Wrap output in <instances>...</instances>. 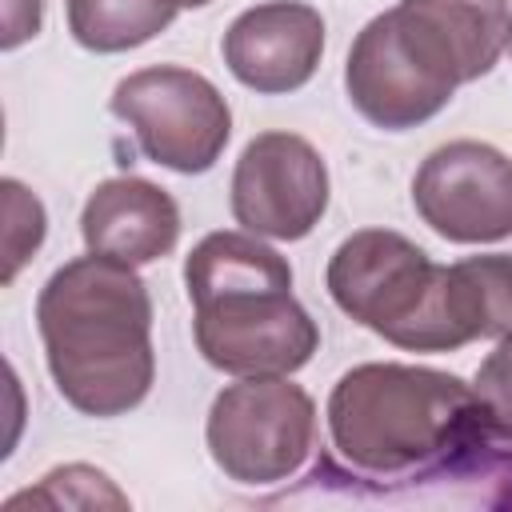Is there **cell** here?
<instances>
[{
    "mask_svg": "<svg viewBox=\"0 0 512 512\" xmlns=\"http://www.w3.org/2000/svg\"><path fill=\"white\" fill-rule=\"evenodd\" d=\"M212 464L248 488L296 476L316 440V404L288 376H240L220 388L204 424Z\"/></svg>",
    "mask_w": 512,
    "mask_h": 512,
    "instance_id": "cell-6",
    "label": "cell"
},
{
    "mask_svg": "<svg viewBox=\"0 0 512 512\" xmlns=\"http://www.w3.org/2000/svg\"><path fill=\"white\" fill-rule=\"evenodd\" d=\"M36 328L56 392L84 416H124L152 392V296L132 264L76 256L36 296Z\"/></svg>",
    "mask_w": 512,
    "mask_h": 512,
    "instance_id": "cell-1",
    "label": "cell"
},
{
    "mask_svg": "<svg viewBox=\"0 0 512 512\" xmlns=\"http://www.w3.org/2000/svg\"><path fill=\"white\" fill-rule=\"evenodd\" d=\"M448 280H452L456 316L468 344L512 336V256L508 252L464 256L448 264Z\"/></svg>",
    "mask_w": 512,
    "mask_h": 512,
    "instance_id": "cell-13",
    "label": "cell"
},
{
    "mask_svg": "<svg viewBox=\"0 0 512 512\" xmlns=\"http://www.w3.org/2000/svg\"><path fill=\"white\" fill-rule=\"evenodd\" d=\"M108 108L132 128L152 164L180 176L208 172L232 136V108L220 88L180 64H152L124 76Z\"/></svg>",
    "mask_w": 512,
    "mask_h": 512,
    "instance_id": "cell-7",
    "label": "cell"
},
{
    "mask_svg": "<svg viewBox=\"0 0 512 512\" xmlns=\"http://www.w3.org/2000/svg\"><path fill=\"white\" fill-rule=\"evenodd\" d=\"M64 12L80 48L112 56L160 36L176 20L180 0H68Z\"/></svg>",
    "mask_w": 512,
    "mask_h": 512,
    "instance_id": "cell-12",
    "label": "cell"
},
{
    "mask_svg": "<svg viewBox=\"0 0 512 512\" xmlns=\"http://www.w3.org/2000/svg\"><path fill=\"white\" fill-rule=\"evenodd\" d=\"M204 4H212V0H180V8H204Z\"/></svg>",
    "mask_w": 512,
    "mask_h": 512,
    "instance_id": "cell-18",
    "label": "cell"
},
{
    "mask_svg": "<svg viewBox=\"0 0 512 512\" xmlns=\"http://www.w3.org/2000/svg\"><path fill=\"white\" fill-rule=\"evenodd\" d=\"M184 288L196 348L228 376H292L320 348L292 264L252 232H208L184 260Z\"/></svg>",
    "mask_w": 512,
    "mask_h": 512,
    "instance_id": "cell-3",
    "label": "cell"
},
{
    "mask_svg": "<svg viewBox=\"0 0 512 512\" xmlns=\"http://www.w3.org/2000/svg\"><path fill=\"white\" fill-rule=\"evenodd\" d=\"M44 20V0H4V52L20 48L24 40H32L40 32Z\"/></svg>",
    "mask_w": 512,
    "mask_h": 512,
    "instance_id": "cell-17",
    "label": "cell"
},
{
    "mask_svg": "<svg viewBox=\"0 0 512 512\" xmlns=\"http://www.w3.org/2000/svg\"><path fill=\"white\" fill-rule=\"evenodd\" d=\"M460 84H472L468 60L436 12L420 0L372 16L344 60V88L352 108L384 128L404 132L448 108Z\"/></svg>",
    "mask_w": 512,
    "mask_h": 512,
    "instance_id": "cell-5",
    "label": "cell"
},
{
    "mask_svg": "<svg viewBox=\"0 0 512 512\" xmlns=\"http://www.w3.org/2000/svg\"><path fill=\"white\" fill-rule=\"evenodd\" d=\"M228 72L260 92L284 96L304 88L324 56V16L304 0H264L244 8L220 40Z\"/></svg>",
    "mask_w": 512,
    "mask_h": 512,
    "instance_id": "cell-10",
    "label": "cell"
},
{
    "mask_svg": "<svg viewBox=\"0 0 512 512\" xmlns=\"http://www.w3.org/2000/svg\"><path fill=\"white\" fill-rule=\"evenodd\" d=\"M508 56H512V36H508Z\"/></svg>",
    "mask_w": 512,
    "mask_h": 512,
    "instance_id": "cell-20",
    "label": "cell"
},
{
    "mask_svg": "<svg viewBox=\"0 0 512 512\" xmlns=\"http://www.w3.org/2000/svg\"><path fill=\"white\" fill-rule=\"evenodd\" d=\"M232 216L268 240H304L328 212V164L296 132H260L232 168Z\"/></svg>",
    "mask_w": 512,
    "mask_h": 512,
    "instance_id": "cell-8",
    "label": "cell"
},
{
    "mask_svg": "<svg viewBox=\"0 0 512 512\" xmlns=\"http://www.w3.org/2000/svg\"><path fill=\"white\" fill-rule=\"evenodd\" d=\"M4 196H8V232H4V256H8V264H4V284H12L16 272H20V264L40 248L48 220H44V204L20 180H4Z\"/></svg>",
    "mask_w": 512,
    "mask_h": 512,
    "instance_id": "cell-16",
    "label": "cell"
},
{
    "mask_svg": "<svg viewBox=\"0 0 512 512\" xmlns=\"http://www.w3.org/2000/svg\"><path fill=\"white\" fill-rule=\"evenodd\" d=\"M328 432L336 452L368 476H460L492 448L472 384L396 360L356 364L332 384Z\"/></svg>",
    "mask_w": 512,
    "mask_h": 512,
    "instance_id": "cell-2",
    "label": "cell"
},
{
    "mask_svg": "<svg viewBox=\"0 0 512 512\" xmlns=\"http://www.w3.org/2000/svg\"><path fill=\"white\" fill-rule=\"evenodd\" d=\"M324 284L348 320L404 352H456L468 344L448 264H436L416 240L392 228L344 236L328 260Z\"/></svg>",
    "mask_w": 512,
    "mask_h": 512,
    "instance_id": "cell-4",
    "label": "cell"
},
{
    "mask_svg": "<svg viewBox=\"0 0 512 512\" xmlns=\"http://www.w3.org/2000/svg\"><path fill=\"white\" fill-rule=\"evenodd\" d=\"M472 392L480 400V416L492 440L512 444V336H504L476 368Z\"/></svg>",
    "mask_w": 512,
    "mask_h": 512,
    "instance_id": "cell-15",
    "label": "cell"
},
{
    "mask_svg": "<svg viewBox=\"0 0 512 512\" xmlns=\"http://www.w3.org/2000/svg\"><path fill=\"white\" fill-rule=\"evenodd\" d=\"M504 476H508V480H512V460H508V472H504Z\"/></svg>",
    "mask_w": 512,
    "mask_h": 512,
    "instance_id": "cell-19",
    "label": "cell"
},
{
    "mask_svg": "<svg viewBox=\"0 0 512 512\" xmlns=\"http://www.w3.org/2000/svg\"><path fill=\"white\" fill-rule=\"evenodd\" d=\"M20 504H48V508H100V504H112V508H124L128 496L116 492V484L100 468L64 464V468H52L36 488H24V492L8 496V508H20Z\"/></svg>",
    "mask_w": 512,
    "mask_h": 512,
    "instance_id": "cell-14",
    "label": "cell"
},
{
    "mask_svg": "<svg viewBox=\"0 0 512 512\" xmlns=\"http://www.w3.org/2000/svg\"><path fill=\"white\" fill-rule=\"evenodd\" d=\"M80 236L88 252L144 268L176 248L180 208L160 184L144 176H112L88 192Z\"/></svg>",
    "mask_w": 512,
    "mask_h": 512,
    "instance_id": "cell-11",
    "label": "cell"
},
{
    "mask_svg": "<svg viewBox=\"0 0 512 512\" xmlns=\"http://www.w3.org/2000/svg\"><path fill=\"white\" fill-rule=\"evenodd\" d=\"M420 220L452 244L512 236V160L484 140H452L424 156L412 176Z\"/></svg>",
    "mask_w": 512,
    "mask_h": 512,
    "instance_id": "cell-9",
    "label": "cell"
}]
</instances>
